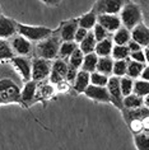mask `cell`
I'll return each instance as SVG.
<instances>
[{"label": "cell", "instance_id": "cell-1", "mask_svg": "<svg viewBox=\"0 0 149 150\" xmlns=\"http://www.w3.org/2000/svg\"><path fill=\"white\" fill-rule=\"evenodd\" d=\"M24 81L18 75L10 61L0 62V107L21 102Z\"/></svg>", "mask_w": 149, "mask_h": 150}, {"label": "cell", "instance_id": "cell-2", "mask_svg": "<svg viewBox=\"0 0 149 150\" xmlns=\"http://www.w3.org/2000/svg\"><path fill=\"white\" fill-rule=\"evenodd\" d=\"M61 38L56 32V29L53 32V35L47 37L46 40L41 41V42L35 45V52H33V57H38L48 61H54L59 59V50H60Z\"/></svg>", "mask_w": 149, "mask_h": 150}, {"label": "cell", "instance_id": "cell-3", "mask_svg": "<svg viewBox=\"0 0 149 150\" xmlns=\"http://www.w3.org/2000/svg\"><path fill=\"white\" fill-rule=\"evenodd\" d=\"M118 17H120L122 27H125L129 31H131L138 24L144 22L141 8L139 3H135V1H125Z\"/></svg>", "mask_w": 149, "mask_h": 150}, {"label": "cell", "instance_id": "cell-4", "mask_svg": "<svg viewBox=\"0 0 149 150\" xmlns=\"http://www.w3.org/2000/svg\"><path fill=\"white\" fill-rule=\"evenodd\" d=\"M54 29L45 27V25H29L18 22V32L17 35L24 37L26 40H28L32 43H38L41 41L46 40L47 37L53 35Z\"/></svg>", "mask_w": 149, "mask_h": 150}, {"label": "cell", "instance_id": "cell-5", "mask_svg": "<svg viewBox=\"0 0 149 150\" xmlns=\"http://www.w3.org/2000/svg\"><path fill=\"white\" fill-rule=\"evenodd\" d=\"M51 67H53V61L32 57V80L36 83L48 80L51 74Z\"/></svg>", "mask_w": 149, "mask_h": 150}, {"label": "cell", "instance_id": "cell-6", "mask_svg": "<svg viewBox=\"0 0 149 150\" xmlns=\"http://www.w3.org/2000/svg\"><path fill=\"white\" fill-rule=\"evenodd\" d=\"M9 43L14 56H23V57H31V56H33L35 45L29 42L28 40H26L24 37L17 35L13 38L9 40Z\"/></svg>", "mask_w": 149, "mask_h": 150}, {"label": "cell", "instance_id": "cell-7", "mask_svg": "<svg viewBox=\"0 0 149 150\" xmlns=\"http://www.w3.org/2000/svg\"><path fill=\"white\" fill-rule=\"evenodd\" d=\"M10 62L24 83H28L32 80V57L14 56L10 60Z\"/></svg>", "mask_w": 149, "mask_h": 150}, {"label": "cell", "instance_id": "cell-8", "mask_svg": "<svg viewBox=\"0 0 149 150\" xmlns=\"http://www.w3.org/2000/svg\"><path fill=\"white\" fill-rule=\"evenodd\" d=\"M125 1L122 0H110V1H103V0H99V1H96L92 6V10L96 16H102V14H120L122 6H124Z\"/></svg>", "mask_w": 149, "mask_h": 150}, {"label": "cell", "instance_id": "cell-9", "mask_svg": "<svg viewBox=\"0 0 149 150\" xmlns=\"http://www.w3.org/2000/svg\"><path fill=\"white\" fill-rule=\"evenodd\" d=\"M78 28H79L78 18H70V19L61 22L56 29V32L59 33L62 42H74Z\"/></svg>", "mask_w": 149, "mask_h": 150}, {"label": "cell", "instance_id": "cell-10", "mask_svg": "<svg viewBox=\"0 0 149 150\" xmlns=\"http://www.w3.org/2000/svg\"><path fill=\"white\" fill-rule=\"evenodd\" d=\"M107 91H109V94H110V99H111V103L114 104L117 110L122 111L124 110V96L121 93V88H120V78H116V76H110L109 79V83H107Z\"/></svg>", "mask_w": 149, "mask_h": 150}, {"label": "cell", "instance_id": "cell-11", "mask_svg": "<svg viewBox=\"0 0 149 150\" xmlns=\"http://www.w3.org/2000/svg\"><path fill=\"white\" fill-rule=\"evenodd\" d=\"M68 67H69L68 61H65V60H61V59L54 60L48 81H50L54 87L56 84L61 83V81H64L65 76H66V73H68Z\"/></svg>", "mask_w": 149, "mask_h": 150}, {"label": "cell", "instance_id": "cell-12", "mask_svg": "<svg viewBox=\"0 0 149 150\" xmlns=\"http://www.w3.org/2000/svg\"><path fill=\"white\" fill-rule=\"evenodd\" d=\"M17 32H18V22L14 21L13 18L6 17L3 14L0 17V38L9 41L14 36H17Z\"/></svg>", "mask_w": 149, "mask_h": 150}, {"label": "cell", "instance_id": "cell-13", "mask_svg": "<svg viewBox=\"0 0 149 150\" xmlns=\"http://www.w3.org/2000/svg\"><path fill=\"white\" fill-rule=\"evenodd\" d=\"M36 92H37V83L36 81H28L24 83L21 93V102L19 104L23 108H29L32 104L36 103Z\"/></svg>", "mask_w": 149, "mask_h": 150}, {"label": "cell", "instance_id": "cell-14", "mask_svg": "<svg viewBox=\"0 0 149 150\" xmlns=\"http://www.w3.org/2000/svg\"><path fill=\"white\" fill-rule=\"evenodd\" d=\"M83 94L87 97V98L92 99L93 102L97 103H111L110 99V94L109 91H107L106 87H96V85H89V87L85 89V92Z\"/></svg>", "mask_w": 149, "mask_h": 150}, {"label": "cell", "instance_id": "cell-15", "mask_svg": "<svg viewBox=\"0 0 149 150\" xmlns=\"http://www.w3.org/2000/svg\"><path fill=\"white\" fill-rule=\"evenodd\" d=\"M97 23L99 25H102L107 32L115 33L117 29H120L122 27L120 17L117 14H102V16H97Z\"/></svg>", "mask_w": 149, "mask_h": 150}, {"label": "cell", "instance_id": "cell-16", "mask_svg": "<svg viewBox=\"0 0 149 150\" xmlns=\"http://www.w3.org/2000/svg\"><path fill=\"white\" fill-rule=\"evenodd\" d=\"M130 33H131V40L136 42L141 48L149 47V27L144 22L138 24L135 28H133Z\"/></svg>", "mask_w": 149, "mask_h": 150}, {"label": "cell", "instance_id": "cell-17", "mask_svg": "<svg viewBox=\"0 0 149 150\" xmlns=\"http://www.w3.org/2000/svg\"><path fill=\"white\" fill-rule=\"evenodd\" d=\"M56 92V89L48 80L37 83V92H36V102H41V100H48L51 99Z\"/></svg>", "mask_w": 149, "mask_h": 150}, {"label": "cell", "instance_id": "cell-18", "mask_svg": "<svg viewBox=\"0 0 149 150\" xmlns=\"http://www.w3.org/2000/svg\"><path fill=\"white\" fill-rule=\"evenodd\" d=\"M89 85H91V74L79 70L75 80L72 84V91L75 92L77 94H83Z\"/></svg>", "mask_w": 149, "mask_h": 150}, {"label": "cell", "instance_id": "cell-19", "mask_svg": "<svg viewBox=\"0 0 149 150\" xmlns=\"http://www.w3.org/2000/svg\"><path fill=\"white\" fill-rule=\"evenodd\" d=\"M121 115L124 121L126 122V125H129L134 120H143L144 117H147L149 115V110L145 107H140V108H136V110H125L124 108L121 111Z\"/></svg>", "mask_w": 149, "mask_h": 150}, {"label": "cell", "instance_id": "cell-20", "mask_svg": "<svg viewBox=\"0 0 149 150\" xmlns=\"http://www.w3.org/2000/svg\"><path fill=\"white\" fill-rule=\"evenodd\" d=\"M114 41L112 37H107L106 40L101 41V42H97L96 45V51L94 54L98 56V57H110L111 54H112V48H114Z\"/></svg>", "mask_w": 149, "mask_h": 150}, {"label": "cell", "instance_id": "cell-21", "mask_svg": "<svg viewBox=\"0 0 149 150\" xmlns=\"http://www.w3.org/2000/svg\"><path fill=\"white\" fill-rule=\"evenodd\" d=\"M78 23H79L80 28H84V29H87V31L91 32L92 29L94 28V25L97 24V16L91 9L85 14H82L80 17H78Z\"/></svg>", "mask_w": 149, "mask_h": 150}, {"label": "cell", "instance_id": "cell-22", "mask_svg": "<svg viewBox=\"0 0 149 150\" xmlns=\"http://www.w3.org/2000/svg\"><path fill=\"white\" fill-rule=\"evenodd\" d=\"M114 62L115 60L111 57H98V62H97V73H101L106 76H112V70H114Z\"/></svg>", "mask_w": 149, "mask_h": 150}, {"label": "cell", "instance_id": "cell-23", "mask_svg": "<svg viewBox=\"0 0 149 150\" xmlns=\"http://www.w3.org/2000/svg\"><path fill=\"white\" fill-rule=\"evenodd\" d=\"M112 41L114 45H117V46H126L131 41V33L125 27H121L112 35Z\"/></svg>", "mask_w": 149, "mask_h": 150}, {"label": "cell", "instance_id": "cell-24", "mask_svg": "<svg viewBox=\"0 0 149 150\" xmlns=\"http://www.w3.org/2000/svg\"><path fill=\"white\" fill-rule=\"evenodd\" d=\"M144 67H145V64H139V62L131 61V60H128V70H126V76L130 78V79H133V80L140 79Z\"/></svg>", "mask_w": 149, "mask_h": 150}, {"label": "cell", "instance_id": "cell-25", "mask_svg": "<svg viewBox=\"0 0 149 150\" xmlns=\"http://www.w3.org/2000/svg\"><path fill=\"white\" fill-rule=\"evenodd\" d=\"M96 45H97V41L91 31L87 35V37H85L78 46H79V50L83 52L84 55H88V54H93V52L96 51Z\"/></svg>", "mask_w": 149, "mask_h": 150}, {"label": "cell", "instance_id": "cell-26", "mask_svg": "<svg viewBox=\"0 0 149 150\" xmlns=\"http://www.w3.org/2000/svg\"><path fill=\"white\" fill-rule=\"evenodd\" d=\"M97 62H98V56H97L94 52H93V54L84 55V60H83V64H82L80 70L85 71V73H89V74L94 73L97 69Z\"/></svg>", "mask_w": 149, "mask_h": 150}, {"label": "cell", "instance_id": "cell-27", "mask_svg": "<svg viewBox=\"0 0 149 150\" xmlns=\"http://www.w3.org/2000/svg\"><path fill=\"white\" fill-rule=\"evenodd\" d=\"M78 47L79 46H78V43H75V42H61L60 50H59V59L68 61V59L72 56V54Z\"/></svg>", "mask_w": 149, "mask_h": 150}, {"label": "cell", "instance_id": "cell-28", "mask_svg": "<svg viewBox=\"0 0 149 150\" xmlns=\"http://www.w3.org/2000/svg\"><path fill=\"white\" fill-rule=\"evenodd\" d=\"M14 57L9 41L0 38V62L1 61H10Z\"/></svg>", "mask_w": 149, "mask_h": 150}, {"label": "cell", "instance_id": "cell-29", "mask_svg": "<svg viewBox=\"0 0 149 150\" xmlns=\"http://www.w3.org/2000/svg\"><path fill=\"white\" fill-rule=\"evenodd\" d=\"M124 108L125 110H136V108L144 107L143 106V98L138 97L136 94H130L124 98Z\"/></svg>", "mask_w": 149, "mask_h": 150}, {"label": "cell", "instance_id": "cell-30", "mask_svg": "<svg viewBox=\"0 0 149 150\" xmlns=\"http://www.w3.org/2000/svg\"><path fill=\"white\" fill-rule=\"evenodd\" d=\"M133 93L136 94L140 98H144L145 96L149 94V81H145L143 79L134 80V89Z\"/></svg>", "mask_w": 149, "mask_h": 150}, {"label": "cell", "instance_id": "cell-31", "mask_svg": "<svg viewBox=\"0 0 149 150\" xmlns=\"http://www.w3.org/2000/svg\"><path fill=\"white\" fill-rule=\"evenodd\" d=\"M134 144L136 150H149V134L140 132L134 135Z\"/></svg>", "mask_w": 149, "mask_h": 150}, {"label": "cell", "instance_id": "cell-32", "mask_svg": "<svg viewBox=\"0 0 149 150\" xmlns=\"http://www.w3.org/2000/svg\"><path fill=\"white\" fill-rule=\"evenodd\" d=\"M130 56V51L128 46H117L115 45L112 48V54H111V57H112L115 61H120V60H129Z\"/></svg>", "mask_w": 149, "mask_h": 150}, {"label": "cell", "instance_id": "cell-33", "mask_svg": "<svg viewBox=\"0 0 149 150\" xmlns=\"http://www.w3.org/2000/svg\"><path fill=\"white\" fill-rule=\"evenodd\" d=\"M83 60H84V54L79 50V47H78L77 50L72 54V56L68 59V65L74 67V69H77V70H80Z\"/></svg>", "mask_w": 149, "mask_h": 150}, {"label": "cell", "instance_id": "cell-34", "mask_svg": "<svg viewBox=\"0 0 149 150\" xmlns=\"http://www.w3.org/2000/svg\"><path fill=\"white\" fill-rule=\"evenodd\" d=\"M126 70H128V60H120V61L114 62V70H112L114 76L116 78L126 76Z\"/></svg>", "mask_w": 149, "mask_h": 150}, {"label": "cell", "instance_id": "cell-35", "mask_svg": "<svg viewBox=\"0 0 149 150\" xmlns=\"http://www.w3.org/2000/svg\"><path fill=\"white\" fill-rule=\"evenodd\" d=\"M120 88H121V93H122V96H124V98L130 96V94H133L134 80L130 79L128 76L120 78Z\"/></svg>", "mask_w": 149, "mask_h": 150}, {"label": "cell", "instance_id": "cell-36", "mask_svg": "<svg viewBox=\"0 0 149 150\" xmlns=\"http://www.w3.org/2000/svg\"><path fill=\"white\" fill-rule=\"evenodd\" d=\"M109 79V76H106L101 73H97V71L91 74V84L96 85V87H107Z\"/></svg>", "mask_w": 149, "mask_h": 150}, {"label": "cell", "instance_id": "cell-37", "mask_svg": "<svg viewBox=\"0 0 149 150\" xmlns=\"http://www.w3.org/2000/svg\"><path fill=\"white\" fill-rule=\"evenodd\" d=\"M92 33H93V36H94V38H96L97 42H101V41L106 40L107 37H110V33L107 32L106 29L102 27V25H99L98 23H97L94 25V28L92 29Z\"/></svg>", "mask_w": 149, "mask_h": 150}, {"label": "cell", "instance_id": "cell-38", "mask_svg": "<svg viewBox=\"0 0 149 150\" xmlns=\"http://www.w3.org/2000/svg\"><path fill=\"white\" fill-rule=\"evenodd\" d=\"M129 129L130 131L136 135V134H140V132H144L143 131V123H141V120H134V121H131L129 123Z\"/></svg>", "mask_w": 149, "mask_h": 150}, {"label": "cell", "instance_id": "cell-39", "mask_svg": "<svg viewBox=\"0 0 149 150\" xmlns=\"http://www.w3.org/2000/svg\"><path fill=\"white\" fill-rule=\"evenodd\" d=\"M129 60H131V61H135V62H139V64H145L144 51L140 50V51H136V52H131L130 56H129Z\"/></svg>", "mask_w": 149, "mask_h": 150}, {"label": "cell", "instance_id": "cell-40", "mask_svg": "<svg viewBox=\"0 0 149 150\" xmlns=\"http://www.w3.org/2000/svg\"><path fill=\"white\" fill-rule=\"evenodd\" d=\"M139 5L141 8V12H143L144 23L149 27V1H140Z\"/></svg>", "mask_w": 149, "mask_h": 150}, {"label": "cell", "instance_id": "cell-41", "mask_svg": "<svg viewBox=\"0 0 149 150\" xmlns=\"http://www.w3.org/2000/svg\"><path fill=\"white\" fill-rule=\"evenodd\" d=\"M78 71L79 70L74 69V67H72V66H69L68 67V73H66V76H65V81H68V83L72 85L74 83V80H75L77 75H78Z\"/></svg>", "mask_w": 149, "mask_h": 150}, {"label": "cell", "instance_id": "cell-42", "mask_svg": "<svg viewBox=\"0 0 149 150\" xmlns=\"http://www.w3.org/2000/svg\"><path fill=\"white\" fill-rule=\"evenodd\" d=\"M89 33V31H87V29H84V28H78V31H77V33H75V38H74V42L75 43H78L79 45L82 41H83L85 37H87V35Z\"/></svg>", "mask_w": 149, "mask_h": 150}, {"label": "cell", "instance_id": "cell-43", "mask_svg": "<svg viewBox=\"0 0 149 150\" xmlns=\"http://www.w3.org/2000/svg\"><path fill=\"white\" fill-rule=\"evenodd\" d=\"M55 89H56V92H60V93H68L72 91V85H70L68 81H61V83H59L55 85Z\"/></svg>", "mask_w": 149, "mask_h": 150}, {"label": "cell", "instance_id": "cell-44", "mask_svg": "<svg viewBox=\"0 0 149 150\" xmlns=\"http://www.w3.org/2000/svg\"><path fill=\"white\" fill-rule=\"evenodd\" d=\"M126 46H128V48H129V51H130V54H131V52H136V51H140V50H143V48H141L139 45H138L136 42H134V41L131 40L130 41V42L126 45Z\"/></svg>", "mask_w": 149, "mask_h": 150}, {"label": "cell", "instance_id": "cell-45", "mask_svg": "<svg viewBox=\"0 0 149 150\" xmlns=\"http://www.w3.org/2000/svg\"><path fill=\"white\" fill-rule=\"evenodd\" d=\"M141 123H143V131L149 134V115L141 120Z\"/></svg>", "mask_w": 149, "mask_h": 150}, {"label": "cell", "instance_id": "cell-46", "mask_svg": "<svg viewBox=\"0 0 149 150\" xmlns=\"http://www.w3.org/2000/svg\"><path fill=\"white\" fill-rule=\"evenodd\" d=\"M140 79H143V80H145V81H149V65H145L143 73H141Z\"/></svg>", "mask_w": 149, "mask_h": 150}, {"label": "cell", "instance_id": "cell-47", "mask_svg": "<svg viewBox=\"0 0 149 150\" xmlns=\"http://www.w3.org/2000/svg\"><path fill=\"white\" fill-rule=\"evenodd\" d=\"M46 6H51V8H55V6L60 5V1H53V0H47V1H42Z\"/></svg>", "mask_w": 149, "mask_h": 150}, {"label": "cell", "instance_id": "cell-48", "mask_svg": "<svg viewBox=\"0 0 149 150\" xmlns=\"http://www.w3.org/2000/svg\"><path fill=\"white\" fill-rule=\"evenodd\" d=\"M143 51H144V56H145V65H149V47L147 48H143Z\"/></svg>", "mask_w": 149, "mask_h": 150}, {"label": "cell", "instance_id": "cell-49", "mask_svg": "<svg viewBox=\"0 0 149 150\" xmlns=\"http://www.w3.org/2000/svg\"><path fill=\"white\" fill-rule=\"evenodd\" d=\"M143 106L149 110V94H148V96H145L144 98H143Z\"/></svg>", "mask_w": 149, "mask_h": 150}, {"label": "cell", "instance_id": "cell-50", "mask_svg": "<svg viewBox=\"0 0 149 150\" xmlns=\"http://www.w3.org/2000/svg\"><path fill=\"white\" fill-rule=\"evenodd\" d=\"M3 16V13H1V5H0V17Z\"/></svg>", "mask_w": 149, "mask_h": 150}]
</instances>
